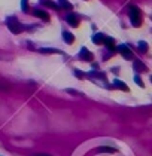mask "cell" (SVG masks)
I'll return each mask as SVG.
<instances>
[{
    "label": "cell",
    "mask_w": 152,
    "mask_h": 156,
    "mask_svg": "<svg viewBox=\"0 0 152 156\" xmlns=\"http://www.w3.org/2000/svg\"><path fill=\"white\" fill-rule=\"evenodd\" d=\"M128 15H130V20H131V24L134 27H140L142 24V14H140V9L137 6H130L128 7Z\"/></svg>",
    "instance_id": "6da1fadb"
},
{
    "label": "cell",
    "mask_w": 152,
    "mask_h": 156,
    "mask_svg": "<svg viewBox=\"0 0 152 156\" xmlns=\"http://www.w3.org/2000/svg\"><path fill=\"white\" fill-rule=\"evenodd\" d=\"M6 25H7V28L11 30L14 34H20L22 27H21V24L18 22V20L15 18V16H9V18L6 20Z\"/></svg>",
    "instance_id": "7a4b0ae2"
},
{
    "label": "cell",
    "mask_w": 152,
    "mask_h": 156,
    "mask_svg": "<svg viewBox=\"0 0 152 156\" xmlns=\"http://www.w3.org/2000/svg\"><path fill=\"white\" fill-rule=\"evenodd\" d=\"M115 49L118 51L125 59H131V58H133V52H131V49H130L127 45H119L118 48H115Z\"/></svg>",
    "instance_id": "3957f363"
},
{
    "label": "cell",
    "mask_w": 152,
    "mask_h": 156,
    "mask_svg": "<svg viewBox=\"0 0 152 156\" xmlns=\"http://www.w3.org/2000/svg\"><path fill=\"white\" fill-rule=\"evenodd\" d=\"M79 58L82 59V61H93V54L89 52L87 48H80V51H79Z\"/></svg>",
    "instance_id": "277c9868"
},
{
    "label": "cell",
    "mask_w": 152,
    "mask_h": 156,
    "mask_svg": "<svg viewBox=\"0 0 152 156\" xmlns=\"http://www.w3.org/2000/svg\"><path fill=\"white\" fill-rule=\"evenodd\" d=\"M66 21L69 22V25H72V27H78L79 25V16L76 14H67Z\"/></svg>",
    "instance_id": "5b68a950"
},
{
    "label": "cell",
    "mask_w": 152,
    "mask_h": 156,
    "mask_svg": "<svg viewBox=\"0 0 152 156\" xmlns=\"http://www.w3.org/2000/svg\"><path fill=\"white\" fill-rule=\"evenodd\" d=\"M103 43H104V46L109 49V51H115V40L112 39V37H106L104 36V39H103Z\"/></svg>",
    "instance_id": "8992f818"
},
{
    "label": "cell",
    "mask_w": 152,
    "mask_h": 156,
    "mask_svg": "<svg viewBox=\"0 0 152 156\" xmlns=\"http://www.w3.org/2000/svg\"><path fill=\"white\" fill-rule=\"evenodd\" d=\"M33 15H34V16H37V18H40V20H43V21H49V15L45 12V11L36 9V11H33Z\"/></svg>",
    "instance_id": "52a82bcc"
},
{
    "label": "cell",
    "mask_w": 152,
    "mask_h": 156,
    "mask_svg": "<svg viewBox=\"0 0 152 156\" xmlns=\"http://www.w3.org/2000/svg\"><path fill=\"white\" fill-rule=\"evenodd\" d=\"M113 86H115V88H118V89H121V91H125V92H127L128 91V86L127 85H125L122 80H113Z\"/></svg>",
    "instance_id": "ba28073f"
},
{
    "label": "cell",
    "mask_w": 152,
    "mask_h": 156,
    "mask_svg": "<svg viewBox=\"0 0 152 156\" xmlns=\"http://www.w3.org/2000/svg\"><path fill=\"white\" fill-rule=\"evenodd\" d=\"M63 39H64V42L66 43H73L75 42V37H73V34L72 33H69V31H63Z\"/></svg>",
    "instance_id": "9c48e42d"
},
{
    "label": "cell",
    "mask_w": 152,
    "mask_h": 156,
    "mask_svg": "<svg viewBox=\"0 0 152 156\" xmlns=\"http://www.w3.org/2000/svg\"><path fill=\"white\" fill-rule=\"evenodd\" d=\"M58 6H60V7H63V9H66V11H70L72 7H73V6H72V3L69 2V0H58Z\"/></svg>",
    "instance_id": "30bf717a"
},
{
    "label": "cell",
    "mask_w": 152,
    "mask_h": 156,
    "mask_svg": "<svg viewBox=\"0 0 152 156\" xmlns=\"http://www.w3.org/2000/svg\"><path fill=\"white\" fill-rule=\"evenodd\" d=\"M97 152H100V153H116V149H113V147H107V146H102V147H98Z\"/></svg>",
    "instance_id": "8fae6325"
},
{
    "label": "cell",
    "mask_w": 152,
    "mask_h": 156,
    "mask_svg": "<svg viewBox=\"0 0 152 156\" xmlns=\"http://www.w3.org/2000/svg\"><path fill=\"white\" fill-rule=\"evenodd\" d=\"M39 51L42 52V54H63L60 49H54V48H42Z\"/></svg>",
    "instance_id": "7c38bea8"
},
{
    "label": "cell",
    "mask_w": 152,
    "mask_h": 156,
    "mask_svg": "<svg viewBox=\"0 0 152 156\" xmlns=\"http://www.w3.org/2000/svg\"><path fill=\"white\" fill-rule=\"evenodd\" d=\"M134 70H136V72H146L148 68H146V66L143 64L142 61H134Z\"/></svg>",
    "instance_id": "4fadbf2b"
},
{
    "label": "cell",
    "mask_w": 152,
    "mask_h": 156,
    "mask_svg": "<svg viewBox=\"0 0 152 156\" xmlns=\"http://www.w3.org/2000/svg\"><path fill=\"white\" fill-rule=\"evenodd\" d=\"M42 3H43L45 6L51 7V9H55V11H58V9H60L58 3H54V2H51V0H42Z\"/></svg>",
    "instance_id": "5bb4252c"
},
{
    "label": "cell",
    "mask_w": 152,
    "mask_h": 156,
    "mask_svg": "<svg viewBox=\"0 0 152 156\" xmlns=\"http://www.w3.org/2000/svg\"><path fill=\"white\" fill-rule=\"evenodd\" d=\"M103 39H104L103 34H102V33H97L95 36L93 37V42L95 43V45H102V43H103Z\"/></svg>",
    "instance_id": "9a60e30c"
},
{
    "label": "cell",
    "mask_w": 152,
    "mask_h": 156,
    "mask_svg": "<svg viewBox=\"0 0 152 156\" xmlns=\"http://www.w3.org/2000/svg\"><path fill=\"white\" fill-rule=\"evenodd\" d=\"M137 48H139V51L142 52V54H145V52H148V43L142 40V42L137 43Z\"/></svg>",
    "instance_id": "2e32d148"
},
{
    "label": "cell",
    "mask_w": 152,
    "mask_h": 156,
    "mask_svg": "<svg viewBox=\"0 0 152 156\" xmlns=\"http://www.w3.org/2000/svg\"><path fill=\"white\" fill-rule=\"evenodd\" d=\"M21 9L22 12H29V0H21Z\"/></svg>",
    "instance_id": "e0dca14e"
},
{
    "label": "cell",
    "mask_w": 152,
    "mask_h": 156,
    "mask_svg": "<svg viewBox=\"0 0 152 156\" xmlns=\"http://www.w3.org/2000/svg\"><path fill=\"white\" fill-rule=\"evenodd\" d=\"M134 82H136L139 86H142V88H143V86H145V85H143V80H142V77H139V76H134Z\"/></svg>",
    "instance_id": "ac0fdd59"
},
{
    "label": "cell",
    "mask_w": 152,
    "mask_h": 156,
    "mask_svg": "<svg viewBox=\"0 0 152 156\" xmlns=\"http://www.w3.org/2000/svg\"><path fill=\"white\" fill-rule=\"evenodd\" d=\"M75 73H76V77H79V79H82V77H84V74H82V72H79V70H76Z\"/></svg>",
    "instance_id": "d6986e66"
},
{
    "label": "cell",
    "mask_w": 152,
    "mask_h": 156,
    "mask_svg": "<svg viewBox=\"0 0 152 156\" xmlns=\"http://www.w3.org/2000/svg\"><path fill=\"white\" fill-rule=\"evenodd\" d=\"M36 156H49V155H36Z\"/></svg>",
    "instance_id": "ffe728a7"
}]
</instances>
